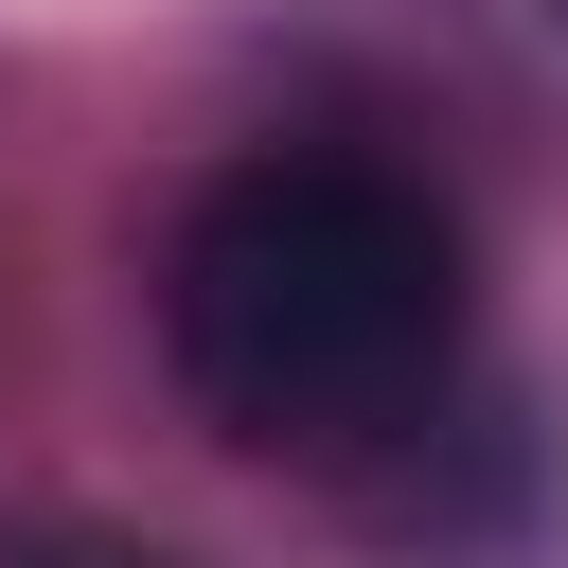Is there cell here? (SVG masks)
<instances>
[{"label": "cell", "mask_w": 568, "mask_h": 568, "mask_svg": "<svg viewBox=\"0 0 568 568\" xmlns=\"http://www.w3.org/2000/svg\"><path fill=\"white\" fill-rule=\"evenodd\" d=\"M160 355L178 390L266 462L408 444L462 373V213L355 142L231 160L160 248Z\"/></svg>", "instance_id": "1"}, {"label": "cell", "mask_w": 568, "mask_h": 568, "mask_svg": "<svg viewBox=\"0 0 568 568\" xmlns=\"http://www.w3.org/2000/svg\"><path fill=\"white\" fill-rule=\"evenodd\" d=\"M0 568H178V550H142V532H0Z\"/></svg>", "instance_id": "2"}]
</instances>
